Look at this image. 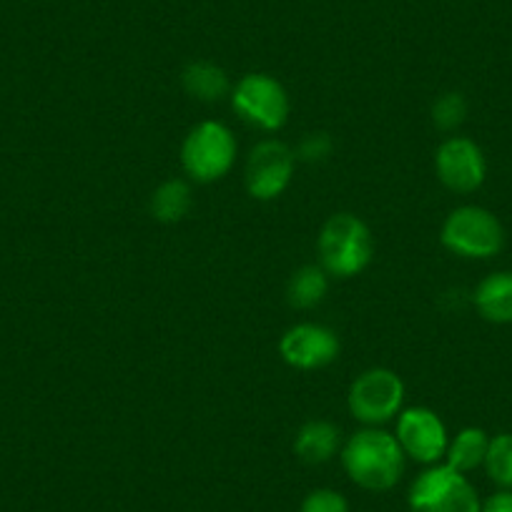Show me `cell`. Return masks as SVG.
I'll use <instances>...</instances> for the list:
<instances>
[{"label":"cell","mask_w":512,"mask_h":512,"mask_svg":"<svg viewBox=\"0 0 512 512\" xmlns=\"http://www.w3.org/2000/svg\"><path fill=\"white\" fill-rule=\"evenodd\" d=\"M342 467L349 480L367 492H387L405 475V452L382 427H364L342 445Z\"/></svg>","instance_id":"6da1fadb"},{"label":"cell","mask_w":512,"mask_h":512,"mask_svg":"<svg viewBox=\"0 0 512 512\" xmlns=\"http://www.w3.org/2000/svg\"><path fill=\"white\" fill-rule=\"evenodd\" d=\"M319 267L337 279L362 274L374 259V236L357 214H334L324 221L317 236Z\"/></svg>","instance_id":"7a4b0ae2"},{"label":"cell","mask_w":512,"mask_h":512,"mask_svg":"<svg viewBox=\"0 0 512 512\" xmlns=\"http://www.w3.org/2000/svg\"><path fill=\"white\" fill-rule=\"evenodd\" d=\"M236 136L221 121H201L181 144V166L196 184L221 181L236 164Z\"/></svg>","instance_id":"3957f363"},{"label":"cell","mask_w":512,"mask_h":512,"mask_svg":"<svg viewBox=\"0 0 512 512\" xmlns=\"http://www.w3.org/2000/svg\"><path fill=\"white\" fill-rule=\"evenodd\" d=\"M440 244L462 259H492L505 246V229L492 211L465 204L442 221Z\"/></svg>","instance_id":"277c9868"},{"label":"cell","mask_w":512,"mask_h":512,"mask_svg":"<svg viewBox=\"0 0 512 512\" xmlns=\"http://www.w3.org/2000/svg\"><path fill=\"white\" fill-rule=\"evenodd\" d=\"M405 405V382L387 367L364 369L347 392L349 415L364 427H382L395 420Z\"/></svg>","instance_id":"5b68a950"},{"label":"cell","mask_w":512,"mask_h":512,"mask_svg":"<svg viewBox=\"0 0 512 512\" xmlns=\"http://www.w3.org/2000/svg\"><path fill=\"white\" fill-rule=\"evenodd\" d=\"M412 512H480V495L462 472L445 462L430 465L407 492Z\"/></svg>","instance_id":"8992f818"},{"label":"cell","mask_w":512,"mask_h":512,"mask_svg":"<svg viewBox=\"0 0 512 512\" xmlns=\"http://www.w3.org/2000/svg\"><path fill=\"white\" fill-rule=\"evenodd\" d=\"M231 106L241 121L259 131H279L289 121L292 101L282 83L269 73H246L231 88Z\"/></svg>","instance_id":"52a82bcc"},{"label":"cell","mask_w":512,"mask_h":512,"mask_svg":"<svg viewBox=\"0 0 512 512\" xmlns=\"http://www.w3.org/2000/svg\"><path fill=\"white\" fill-rule=\"evenodd\" d=\"M297 169V156L284 141L264 139L251 149L244 169L246 194L254 201H274L289 189Z\"/></svg>","instance_id":"ba28073f"},{"label":"cell","mask_w":512,"mask_h":512,"mask_svg":"<svg viewBox=\"0 0 512 512\" xmlns=\"http://www.w3.org/2000/svg\"><path fill=\"white\" fill-rule=\"evenodd\" d=\"M397 442H400L402 452L410 460L420 462V465L430 467L445 460L447 445H450V435L437 415L430 407H410L397 415Z\"/></svg>","instance_id":"9c48e42d"},{"label":"cell","mask_w":512,"mask_h":512,"mask_svg":"<svg viewBox=\"0 0 512 512\" xmlns=\"http://www.w3.org/2000/svg\"><path fill=\"white\" fill-rule=\"evenodd\" d=\"M435 171L445 189L455 194H472L485 184L487 161L475 141L467 136H450L437 146Z\"/></svg>","instance_id":"30bf717a"},{"label":"cell","mask_w":512,"mask_h":512,"mask_svg":"<svg viewBox=\"0 0 512 512\" xmlns=\"http://www.w3.org/2000/svg\"><path fill=\"white\" fill-rule=\"evenodd\" d=\"M339 337L334 329L317 322H299L289 327L279 339V354L284 362L302 372H314L337 362Z\"/></svg>","instance_id":"8fae6325"},{"label":"cell","mask_w":512,"mask_h":512,"mask_svg":"<svg viewBox=\"0 0 512 512\" xmlns=\"http://www.w3.org/2000/svg\"><path fill=\"white\" fill-rule=\"evenodd\" d=\"M342 452V432L329 420H307L294 435V455L307 465H327Z\"/></svg>","instance_id":"7c38bea8"},{"label":"cell","mask_w":512,"mask_h":512,"mask_svg":"<svg viewBox=\"0 0 512 512\" xmlns=\"http://www.w3.org/2000/svg\"><path fill=\"white\" fill-rule=\"evenodd\" d=\"M472 304L485 322L512 324V272H492L472 292Z\"/></svg>","instance_id":"4fadbf2b"},{"label":"cell","mask_w":512,"mask_h":512,"mask_svg":"<svg viewBox=\"0 0 512 512\" xmlns=\"http://www.w3.org/2000/svg\"><path fill=\"white\" fill-rule=\"evenodd\" d=\"M181 86L191 98L201 103H216L231 96V81L221 66L211 61H191L181 71Z\"/></svg>","instance_id":"5bb4252c"},{"label":"cell","mask_w":512,"mask_h":512,"mask_svg":"<svg viewBox=\"0 0 512 512\" xmlns=\"http://www.w3.org/2000/svg\"><path fill=\"white\" fill-rule=\"evenodd\" d=\"M194 209V191L184 179H166L154 189L149 211L159 224H179Z\"/></svg>","instance_id":"9a60e30c"},{"label":"cell","mask_w":512,"mask_h":512,"mask_svg":"<svg viewBox=\"0 0 512 512\" xmlns=\"http://www.w3.org/2000/svg\"><path fill=\"white\" fill-rule=\"evenodd\" d=\"M329 294V274L324 272L317 264H304L297 272L289 277L287 284V302L294 309H307L319 307Z\"/></svg>","instance_id":"2e32d148"},{"label":"cell","mask_w":512,"mask_h":512,"mask_svg":"<svg viewBox=\"0 0 512 512\" xmlns=\"http://www.w3.org/2000/svg\"><path fill=\"white\" fill-rule=\"evenodd\" d=\"M487 447H490V437H487L485 430H480V427H465L447 445L445 465L467 475V472L485 465Z\"/></svg>","instance_id":"e0dca14e"},{"label":"cell","mask_w":512,"mask_h":512,"mask_svg":"<svg viewBox=\"0 0 512 512\" xmlns=\"http://www.w3.org/2000/svg\"><path fill=\"white\" fill-rule=\"evenodd\" d=\"M495 485L502 490H512V432L490 437L485 465H482Z\"/></svg>","instance_id":"ac0fdd59"},{"label":"cell","mask_w":512,"mask_h":512,"mask_svg":"<svg viewBox=\"0 0 512 512\" xmlns=\"http://www.w3.org/2000/svg\"><path fill=\"white\" fill-rule=\"evenodd\" d=\"M432 123L435 128L445 131V134H452L462 123L467 121V101L460 91H447L442 96L435 98L432 103Z\"/></svg>","instance_id":"d6986e66"},{"label":"cell","mask_w":512,"mask_h":512,"mask_svg":"<svg viewBox=\"0 0 512 512\" xmlns=\"http://www.w3.org/2000/svg\"><path fill=\"white\" fill-rule=\"evenodd\" d=\"M334 151V141L332 136L324 134V131H314V134H307L299 146L294 149V156L297 161H304V164H322L332 156Z\"/></svg>","instance_id":"ffe728a7"},{"label":"cell","mask_w":512,"mask_h":512,"mask_svg":"<svg viewBox=\"0 0 512 512\" xmlns=\"http://www.w3.org/2000/svg\"><path fill=\"white\" fill-rule=\"evenodd\" d=\"M299 512H349V502L342 492L319 487L304 497Z\"/></svg>","instance_id":"44dd1931"},{"label":"cell","mask_w":512,"mask_h":512,"mask_svg":"<svg viewBox=\"0 0 512 512\" xmlns=\"http://www.w3.org/2000/svg\"><path fill=\"white\" fill-rule=\"evenodd\" d=\"M480 512H512V490H500L487 497L480 505Z\"/></svg>","instance_id":"7402d4cb"}]
</instances>
